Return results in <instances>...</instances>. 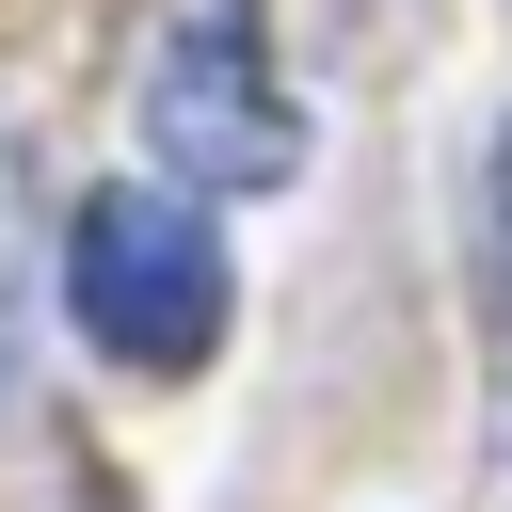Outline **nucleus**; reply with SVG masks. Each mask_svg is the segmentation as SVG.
<instances>
[{
  "instance_id": "obj_4",
  "label": "nucleus",
  "mask_w": 512,
  "mask_h": 512,
  "mask_svg": "<svg viewBox=\"0 0 512 512\" xmlns=\"http://www.w3.org/2000/svg\"><path fill=\"white\" fill-rule=\"evenodd\" d=\"M496 176H512V160H496Z\"/></svg>"
},
{
  "instance_id": "obj_3",
  "label": "nucleus",
  "mask_w": 512,
  "mask_h": 512,
  "mask_svg": "<svg viewBox=\"0 0 512 512\" xmlns=\"http://www.w3.org/2000/svg\"><path fill=\"white\" fill-rule=\"evenodd\" d=\"M32 272H48V176H32V144H0V400L32 352Z\"/></svg>"
},
{
  "instance_id": "obj_1",
  "label": "nucleus",
  "mask_w": 512,
  "mask_h": 512,
  "mask_svg": "<svg viewBox=\"0 0 512 512\" xmlns=\"http://www.w3.org/2000/svg\"><path fill=\"white\" fill-rule=\"evenodd\" d=\"M64 304H80V336L112 352V368H208L224 352V240H208V208L192 192H80L64 208Z\"/></svg>"
},
{
  "instance_id": "obj_2",
  "label": "nucleus",
  "mask_w": 512,
  "mask_h": 512,
  "mask_svg": "<svg viewBox=\"0 0 512 512\" xmlns=\"http://www.w3.org/2000/svg\"><path fill=\"white\" fill-rule=\"evenodd\" d=\"M128 128L160 144L176 192H288V176H304V112H288V80H272V48H256V0H192V16L144 48Z\"/></svg>"
}]
</instances>
